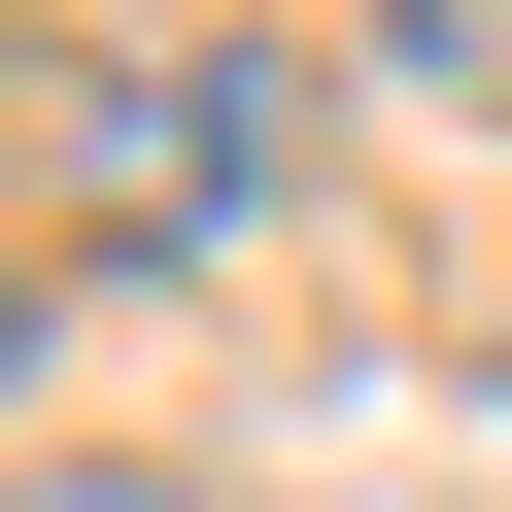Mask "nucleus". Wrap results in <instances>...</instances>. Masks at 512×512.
Segmentation results:
<instances>
[{
	"instance_id": "nucleus-4",
	"label": "nucleus",
	"mask_w": 512,
	"mask_h": 512,
	"mask_svg": "<svg viewBox=\"0 0 512 512\" xmlns=\"http://www.w3.org/2000/svg\"><path fill=\"white\" fill-rule=\"evenodd\" d=\"M0 376H35V274H0Z\"/></svg>"
},
{
	"instance_id": "nucleus-2",
	"label": "nucleus",
	"mask_w": 512,
	"mask_h": 512,
	"mask_svg": "<svg viewBox=\"0 0 512 512\" xmlns=\"http://www.w3.org/2000/svg\"><path fill=\"white\" fill-rule=\"evenodd\" d=\"M376 69L410 103H512V0H376Z\"/></svg>"
},
{
	"instance_id": "nucleus-1",
	"label": "nucleus",
	"mask_w": 512,
	"mask_h": 512,
	"mask_svg": "<svg viewBox=\"0 0 512 512\" xmlns=\"http://www.w3.org/2000/svg\"><path fill=\"white\" fill-rule=\"evenodd\" d=\"M274 137H308L274 69H103L69 103V205L137 239V274H205V239H274Z\"/></svg>"
},
{
	"instance_id": "nucleus-3",
	"label": "nucleus",
	"mask_w": 512,
	"mask_h": 512,
	"mask_svg": "<svg viewBox=\"0 0 512 512\" xmlns=\"http://www.w3.org/2000/svg\"><path fill=\"white\" fill-rule=\"evenodd\" d=\"M0 512H205V478H0Z\"/></svg>"
}]
</instances>
